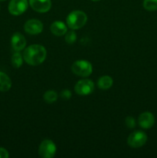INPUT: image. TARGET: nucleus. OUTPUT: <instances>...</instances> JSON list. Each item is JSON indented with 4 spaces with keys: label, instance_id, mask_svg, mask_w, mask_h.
<instances>
[{
    "label": "nucleus",
    "instance_id": "obj_21",
    "mask_svg": "<svg viewBox=\"0 0 157 158\" xmlns=\"http://www.w3.org/2000/svg\"><path fill=\"white\" fill-rule=\"evenodd\" d=\"M9 157V152L6 149L0 148V158H8Z\"/></svg>",
    "mask_w": 157,
    "mask_h": 158
},
{
    "label": "nucleus",
    "instance_id": "obj_7",
    "mask_svg": "<svg viewBox=\"0 0 157 158\" xmlns=\"http://www.w3.org/2000/svg\"><path fill=\"white\" fill-rule=\"evenodd\" d=\"M29 7L28 0H11L9 2V13L13 15H20L24 13Z\"/></svg>",
    "mask_w": 157,
    "mask_h": 158
},
{
    "label": "nucleus",
    "instance_id": "obj_3",
    "mask_svg": "<svg viewBox=\"0 0 157 158\" xmlns=\"http://www.w3.org/2000/svg\"><path fill=\"white\" fill-rule=\"evenodd\" d=\"M71 69L78 77H87L92 74V66L87 60H77L72 63Z\"/></svg>",
    "mask_w": 157,
    "mask_h": 158
},
{
    "label": "nucleus",
    "instance_id": "obj_12",
    "mask_svg": "<svg viewBox=\"0 0 157 158\" xmlns=\"http://www.w3.org/2000/svg\"><path fill=\"white\" fill-rule=\"evenodd\" d=\"M50 30L53 35L62 36L67 32V26L63 22L55 21L50 26Z\"/></svg>",
    "mask_w": 157,
    "mask_h": 158
},
{
    "label": "nucleus",
    "instance_id": "obj_17",
    "mask_svg": "<svg viewBox=\"0 0 157 158\" xmlns=\"http://www.w3.org/2000/svg\"><path fill=\"white\" fill-rule=\"evenodd\" d=\"M143 7L146 10L153 12L157 10V0H144Z\"/></svg>",
    "mask_w": 157,
    "mask_h": 158
},
{
    "label": "nucleus",
    "instance_id": "obj_16",
    "mask_svg": "<svg viewBox=\"0 0 157 158\" xmlns=\"http://www.w3.org/2000/svg\"><path fill=\"white\" fill-rule=\"evenodd\" d=\"M43 99L47 103H53L58 99V94L54 90H48L43 95Z\"/></svg>",
    "mask_w": 157,
    "mask_h": 158
},
{
    "label": "nucleus",
    "instance_id": "obj_20",
    "mask_svg": "<svg viewBox=\"0 0 157 158\" xmlns=\"http://www.w3.org/2000/svg\"><path fill=\"white\" fill-rule=\"evenodd\" d=\"M71 96H72V93L69 89H63V90L61 91L60 93V97L62 100H68L71 98Z\"/></svg>",
    "mask_w": 157,
    "mask_h": 158
},
{
    "label": "nucleus",
    "instance_id": "obj_9",
    "mask_svg": "<svg viewBox=\"0 0 157 158\" xmlns=\"http://www.w3.org/2000/svg\"><path fill=\"white\" fill-rule=\"evenodd\" d=\"M29 5L35 12L45 13L50 10L52 2L51 0H29Z\"/></svg>",
    "mask_w": 157,
    "mask_h": 158
},
{
    "label": "nucleus",
    "instance_id": "obj_14",
    "mask_svg": "<svg viewBox=\"0 0 157 158\" xmlns=\"http://www.w3.org/2000/svg\"><path fill=\"white\" fill-rule=\"evenodd\" d=\"M112 84H113V80L109 76H103V77H99L98 82H97L98 87L103 90L109 89L112 86Z\"/></svg>",
    "mask_w": 157,
    "mask_h": 158
},
{
    "label": "nucleus",
    "instance_id": "obj_1",
    "mask_svg": "<svg viewBox=\"0 0 157 158\" xmlns=\"http://www.w3.org/2000/svg\"><path fill=\"white\" fill-rule=\"evenodd\" d=\"M47 56L46 48L42 45L33 44L26 48L23 52V59L30 66H38L45 61Z\"/></svg>",
    "mask_w": 157,
    "mask_h": 158
},
{
    "label": "nucleus",
    "instance_id": "obj_6",
    "mask_svg": "<svg viewBox=\"0 0 157 158\" xmlns=\"http://www.w3.org/2000/svg\"><path fill=\"white\" fill-rule=\"evenodd\" d=\"M95 89L94 83L89 79L79 80L75 85V92L80 96H86L92 94Z\"/></svg>",
    "mask_w": 157,
    "mask_h": 158
},
{
    "label": "nucleus",
    "instance_id": "obj_15",
    "mask_svg": "<svg viewBox=\"0 0 157 158\" xmlns=\"http://www.w3.org/2000/svg\"><path fill=\"white\" fill-rule=\"evenodd\" d=\"M11 62H12V65L14 68H16V69L20 68L23 63L22 55L19 52H15L12 56Z\"/></svg>",
    "mask_w": 157,
    "mask_h": 158
},
{
    "label": "nucleus",
    "instance_id": "obj_22",
    "mask_svg": "<svg viewBox=\"0 0 157 158\" xmlns=\"http://www.w3.org/2000/svg\"><path fill=\"white\" fill-rule=\"evenodd\" d=\"M92 1H93V2H98V1H100V0H92Z\"/></svg>",
    "mask_w": 157,
    "mask_h": 158
},
{
    "label": "nucleus",
    "instance_id": "obj_8",
    "mask_svg": "<svg viewBox=\"0 0 157 158\" xmlns=\"http://www.w3.org/2000/svg\"><path fill=\"white\" fill-rule=\"evenodd\" d=\"M24 29L26 32L30 35H37L42 32L43 24L38 19H29L25 23Z\"/></svg>",
    "mask_w": 157,
    "mask_h": 158
},
{
    "label": "nucleus",
    "instance_id": "obj_18",
    "mask_svg": "<svg viewBox=\"0 0 157 158\" xmlns=\"http://www.w3.org/2000/svg\"><path fill=\"white\" fill-rule=\"evenodd\" d=\"M65 35H66L65 40H66V43H69V44H72V43H75V41L77 40V35L76 33L73 30L66 32Z\"/></svg>",
    "mask_w": 157,
    "mask_h": 158
},
{
    "label": "nucleus",
    "instance_id": "obj_13",
    "mask_svg": "<svg viewBox=\"0 0 157 158\" xmlns=\"http://www.w3.org/2000/svg\"><path fill=\"white\" fill-rule=\"evenodd\" d=\"M12 87V81L7 74L0 72V92H7Z\"/></svg>",
    "mask_w": 157,
    "mask_h": 158
},
{
    "label": "nucleus",
    "instance_id": "obj_19",
    "mask_svg": "<svg viewBox=\"0 0 157 158\" xmlns=\"http://www.w3.org/2000/svg\"><path fill=\"white\" fill-rule=\"evenodd\" d=\"M125 123H126V126L128 128H129V129H132V128H134L135 127V120L134 117H131V116H129V117H127L126 118V120H125Z\"/></svg>",
    "mask_w": 157,
    "mask_h": 158
},
{
    "label": "nucleus",
    "instance_id": "obj_11",
    "mask_svg": "<svg viewBox=\"0 0 157 158\" xmlns=\"http://www.w3.org/2000/svg\"><path fill=\"white\" fill-rule=\"evenodd\" d=\"M139 125L143 129H150L155 123V117L150 112H144L140 114L138 119Z\"/></svg>",
    "mask_w": 157,
    "mask_h": 158
},
{
    "label": "nucleus",
    "instance_id": "obj_4",
    "mask_svg": "<svg viewBox=\"0 0 157 158\" xmlns=\"http://www.w3.org/2000/svg\"><path fill=\"white\" fill-rule=\"evenodd\" d=\"M56 153V146L51 140H44L39 145L38 154L43 158H52Z\"/></svg>",
    "mask_w": 157,
    "mask_h": 158
},
{
    "label": "nucleus",
    "instance_id": "obj_5",
    "mask_svg": "<svg viewBox=\"0 0 157 158\" xmlns=\"http://www.w3.org/2000/svg\"><path fill=\"white\" fill-rule=\"evenodd\" d=\"M147 141V135L143 131H137L132 133L127 139V143L132 148H139Z\"/></svg>",
    "mask_w": 157,
    "mask_h": 158
},
{
    "label": "nucleus",
    "instance_id": "obj_2",
    "mask_svg": "<svg viewBox=\"0 0 157 158\" xmlns=\"http://www.w3.org/2000/svg\"><path fill=\"white\" fill-rule=\"evenodd\" d=\"M87 22V15L80 10L72 11L66 18V24L68 27L72 30L79 29L86 25Z\"/></svg>",
    "mask_w": 157,
    "mask_h": 158
},
{
    "label": "nucleus",
    "instance_id": "obj_23",
    "mask_svg": "<svg viewBox=\"0 0 157 158\" xmlns=\"http://www.w3.org/2000/svg\"><path fill=\"white\" fill-rule=\"evenodd\" d=\"M0 1H6V0H0Z\"/></svg>",
    "mask_w": 157,
    "mask_h": 158
},
{
    "label": "nucleus",
    "instance_id": "obj_10",
    "mask_svg": "<svg viewBox=\"0 0 157 158\" xmlns=\"http://www.w3.org/2000/svg\"><path fill=\"white\" fill-rule=\"evenodd\" d=\"M11 45L15 52H20L26 47V38L20 32H15L11 38Z\"/></svg>",
    "mask_w": 157,
    "mask_h": 158
}]
</instances>
